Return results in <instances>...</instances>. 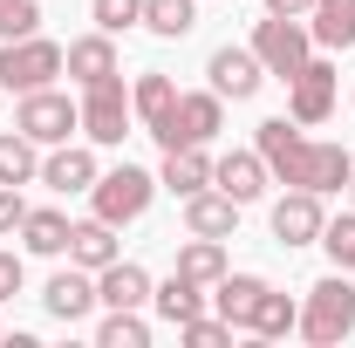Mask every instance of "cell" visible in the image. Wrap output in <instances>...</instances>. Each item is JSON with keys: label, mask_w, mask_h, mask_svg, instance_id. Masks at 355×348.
Here are the masks:
<instances>
[{"label": "cell", "mask_w": 355, "mask_h": 348, "mask_svg": "<svg viewBox=\"0 0 355 348\" xmlns=\"http://www.w3.org/2000/svg\"><path fill=\"white\" fill-rule=\"evenodd\" d=\"M205 76H212V89H219V96H232V103L260 96V82H266V69H260V55H253V48H212Z\"/></svg>", "instance_id": "11"}, {"label": "cell", "mask_w": 355, "mask_h": 348, "mask_svg": "<svg viewBox=\"0 0 355 348\" xmlns=\"http://www.w3.org/2000/svg\"><path fill=\"white\" fill-rule=\"evenodd\" d=\"M178 335H184V342H198V348H225L232 342V321H212V314H191V321H178Z\"/></svg>", "instance_id": "33"}, {"label": "cell", "mask_w": 355, "mask_h": 348, "mask_svg": "<svg viewBox=\"0 0 355 348\" xmlns=\"http://www.w3.org/2000/svg\"><path fill=\"white\" fill-rule=\"evenodd\" d=\"M21 218H28V198H21V184H0V239H7V232H21Z\"/></svg>", "instance_id": "34"}, {"label": "cell", "mask_w": 355, "mask_h": 348, "mask_svg": "<svg viewBox=\"0 0 355 348\" xmlns=\"http://www.w3.org/2000/svg\"><path fill=\"white\" fill-rule=\"evenodd\" d=\"M96 301L103 307H144L150 301V273L137 260H110L103 273H96Z\"/></svg>", "instance_id": "18"}, {"label": "cell", "mask_w": 355, "mask_h": 348, "mask_svg": "<svg viewBox=\"0 0 355 348\" xmlns=\"http://www.w3.org/2000/svg\"><path fill=\"white\" fill-rule=\"evenodd\" d=\"M42 307L55 314V321H69V328H76V321H89V307H96V273H89V266L55 273V280L42 287Z\"/></svg>", "instance_id": "12"}, {"label": "cell", "mask_w": 355, "mask_h": 348, "mask_svg": "<svg viewBox=\"0 0 355 348\" xmlns=\"http://www.w3.org/2000/svg\"><path fill=\"white\" fill-rule=\"evenodd\" d=\"M266 14H294V21H308L314 0H266Z\"/></svg>", "instance_id": "36"}, {"label": "cell", "mask_w": 355, "mask_h": 348, "mask_svg": "<svg viewBox=\"0 0 355 348\" xmlns=\"http://www.w3.org/2000/svg\"><path fill=\"white\" fill-rule=\"evenodd\" d=\"M69 260L89 266V273H103L110 260H123V246H116V225H110V218H83V225L69 232Z\"/></svg>", "instance_id": "19"}, {"label": "cell", "mask_w": 355, "mask_h": 348, "mask_svg": "<svg viewBox=\"0 0 355 348\" xmlns=\"http://www.w3.org/2000/svg\"><path fill=\"white\" fill-rule=\"evenodd\" d=\"M294 321H301V307L287 301V294H273V287H266L260 307H253V321H246V335H260V342H280V335H294Z\"/></svg>", "instance_id": "28"}, {"label": "cell", "mask_w": 355, "mask_h": 348, "mask_svg": "<svg viewBox=\"0 0 355 348\" xmlns=\"http://www.w3.org/2000/svg\"><path fill=\"white\" fill-rule=\"evenodd\" d=\"M21 35H42V7L35 0H0V42H21Z\"/></svg>", "instance_id": "32"}, {"label": "cell", "mask_w": 355, "mask_h": 348, "mask_svg": "<svg viewBox=\"0 0 355 348\" xmlns=\"http://www.w3.org/2000/svg\"><path fill=\"white\" fill-rule=\"evenodd\" d=\"M253 55H260V69L266 76H294L301 62L314 55V35H308V21H294V14H266L260 28H253Z\"/></svg>", "instance_id": "7"}, {"label": "cell", "mask_w": 355, "mask_h": 348, "mask_svg": "<svg viewBox=\"0 0 355 348\" xmlns=\"http://www.w3.org/2000/svg\"><path fill=\"white\" fill-rule=\"evenodd\" d=\"M294 335H308L314 348H335L355 335V273H328V280H314L308 301H301V321H294Z\"/></svg>", "instance_id": "2"}, {"label": "cell", "mask_w": 355, "mask_h": 348, "mask_svg": "<svg viewBox=\"0 0 355 348\" xmlns=\"http://www.w3.org/2000/svg\"><path fill=\"white\" fill-rule=\"evenodd\" d=\"M157 184H164L171 198L205 191V184H212V157H205V143H178V150H164V171H157Z\"/></svg>", "instance_id": "17"}, {"label": "cell", "mask_w": 355, "mask_h": 348, "mask_svg": "<svg viewBox=\"0 0 355 348\" xmlns=\"http://www.w3.org/2000/svg\"><path fill=\"white\" fill-rule=\"evenodd\" d=\"M69 76L76 82H103V76H116V42L110 35H83V42H69Z\"/></svg>", "instance_id": "22"}, {"label": "cell", "mask_w": 355, "mask_h": 348, "mask_svg": "<svg viewBox=\"0 0 355 348\" xmlns=\"http://www.w3.org/2000/svg\"><path fill=\"white\" fill-rule=\"evenodd\" d=\"M184 232H198V239H232V232H239V198H225V191H191V198H184Z\"/></svg>", "instance_id": "15"}, {"label": "cell", "mask_w": 355, "mask_h": 348, "mask_svg": "<svg viewBox=\"0 0 355 348\" xmlns=\"http://www.w3.org/2000/svg\"><path fill=\"white\" fill-rule=\"evenodd\" d=\"M321 225H328V212H321V191H301V184H287V198L273 205V239L294 253V246H321Z\"/></svg>", "instance_id": "10"}, {"label": "cell", "mask_w": 355, "mask_h": 348, "mask_svg": "<svg viewBox=\"0 0 355 348\" xmlns=\"http://www.w3.org/2000/svg\"><path fill=\"white\" fill-rule=\"evenodd\" d=\"M308 35L314 48H355V0H314Z\"/></svg>", "instance_id": "20"}, {"label": "cell", "mask_w": 355, "mask_h": 348, "mask_svg": "<svg viewBox=\"0 0 355 348\" xmlns=\"http://www.w3.org/2000/svg\"><path fill=\"white\" fill-rule=\"evenodd\" d=\"M321 246H328V260L342 266V273H355V212L328 218V225H321Z\"/></svg>", "instance_id": "30"}, {"label": "cell", "mask_w": 355, "mask_h": 348, "mask_svg": "<svg viewBox=\"0 0 355 348\" xmlns=\"http://www.w3.org/2000/svg\"><path fill=\"white\" fill-rule=\"evenodd\" d=\"M96 177L103 171H96V150H89V143H55L42 157V184L48 191H89Z\"/></svg>", "instance_id": "14"}, {"label": "cell", "mask_w": 355, "mask_h": 348, "mask_svg": "<svg viewBox=\"0 0 355 348\" xmlns=\"http://www.w3.org/2000/svg\"><path fill=\"white\" fill-rule=\"evenodd\" d=\"M349 198H355V177H349Z\"/></svg>", "instance_id": "37"}, {"label": "cell", "mask_w": 355, "mask_h": 348, "mask_svg": "<svg viewBox=\"0 0 355 348\" xmlns=\"http://www.w3.org/2000/svg\"><path fill=\"white\" fill-rule=\"evenodd\" d=\"M130 110L144 116V130L150 137H164V123H171V110H178V82L164 76V69H144L130 89Z\"/></svg>", "instance_id": "16"}, {"label": "cell", "mask_w": 355, "mask_h": 348, "mask_svg": "<svg viewBox=\"0 0 355 348\" xmlns=\"http://www.w3.org/2000/svg\"><path fill=\"white\" fill-rule=\"evenodd\" d=\"M150 307H157V314H164V321H191V314H205V294H198V280H184V273H178L171 266V280H164V287H150Z\"/></svg>", "instance_id": "26"}, {"label": "cell", "mask_w": 355, "mask_h": 348, "mask_svg": "<svg viewBox=\"0 0 355 348\" xmlns=\"http://www.w3.org/2000/svg\"><path fill=\"white\" fill-rule=\"evenodd\" d=\"M89 198H96V218H110V225H130V218L150 212V198H157V177L144 171V164H116V171H103L89 184Z\"/></svg>", "instance_id": "4"}, {"label": "cell", "mask_w": 355, "mask_h": 348, "mask_svg": "<svg viewBox=\"0 0 355 348\" xmlns=\"http://www.w3.org/2000/svg\"><path fill=\"white\" fill-rule=\"evenodd\" d=\"M335 89H342V76H335V62L328 55H308L294 76H287V116L308 130V123H328L335 116Z\"/></svg>", "instance_id": "6"}, {"label": "cell", "mask_w": 355, "mask_h": 348, "mask_svg": "<svg viewBox=\"0 0 355 348\" xmlns=\"http://www.w3.org/2000/svg\"><path fill=\"white\" fill-rule=\"evenodd\" d=\"M253 150L266 157V171L280 177V184H301V191H349L355 177V157L342 150V143H314V137H301L287 116H266L260 130H253Z\"/></svg>", "instance_id": "1"}, {"label": "cell", "mask_w": 355, "mask_h": 348, "mask_svg": "<svg viewBox=\"0 0 355 348\" xmlns=\"http://www.w3.org/2000/svg\"><path fill=\"white\" fill-rule=\"evenodd\" d=\"M266 177H273V171H266L260 150H225L219 164H212V184H219L225 198H239V205H253V198H260Z\"/></svg>", "instance_id": "13"}, {"label": "cell", "mask_w": 355, "mask_h": 348, "mask_svg": "<svg viewBox=\"0 0 355 348\" xmlns=\"http://www.w3.org/2000/svg\"><path fill=\"white\" fill-rule=\"evenodd\" d=\"M144 28H150L157 42L191 35V28H198V0H144Z\"/></svg>", "instance_id": "27"}, {"label": "cell", "mask_w": 355, "mask_h": 348, "mask_svg": "<svg viewBox=\"0 0 355 348\" xmlns=\"http://www.w3.org/2000/svg\"><path fill=\"white\" fill-rule=\"evenodd\" d=\"M83 137L96 150H116L130 137V96H123V76H103V82L83 89Z\"/></svg>", "instance_id": "8"}, {"label": "cell", "mask_w": 355, "mask_h": 348, "mask_svg": "<svg viewBox=\"0 0 355 348\" xmlns=\"http://www.w3.org/2000/svg\"><path fill=\"white\" fill-rule=\"evenodd\" d=\"M225 130V96L219 89H198V96H178L171 123H164V150H178V143H212V137Z\"/></svg>", "instance_id": "9"}, {"label": "cell", "mask_w": 355, "mask_h": 348, "mask_svg": "<svg viewBox=\"0 0 355 348\" xmlns=\"http://www.w3.org/2000/svg\"><path fill=\"white\" fill-rule=\"evenodd\" d=\"M42 177V143L21 130H0V184H35Z\"/></svg>", "instance_id": "23"}, {"label": "cell", "mask_w": 355, "mask_h": 348, "mask_svg": "<svg viewBox=\"0 0 355 348\" xmlns=\"http://www.w3.org/2000/svg\"><path fill=\"white\" fill-rule=\"evenodd\" d=\"M178 273L198 280V287H219L225 280V239H198V232H191V239L178 246Z\"/></svg>", "instance_id": "21"}, {"label": "cell", "mask_w": 355, "mask_h": 348, "mask_svg": "<svg viewBox=\"0 0 355 348\" xmlns=\"http://www.w3.org/2000/svg\"><path fill=\"white\" fill-rule=\"evenodd\" d=\"M260 294H266V280H260V273H225L212 301H219V314L232 321V328H246V321H253V307H260Z\"/></svg>", "instance_id": "25"}, {"label": "cell", "mask_w": 355, "mask_h": 348, "mask_svg": "<svg viewBox=\"0 0 355 348\" xmlns=\"http://www.w3.org/2000/svg\"><path fill=\"white\" fill-rule=\"evenodd\" d=\"M14 294H21V253L0 246V301H14Z\"/></svg>", "instance_id": "35"}, {"label": "cell", "mask_w": 355, "mask_h": 348, "mask_svg": "<svg viewBox=\"0 0 355 348\" xmlns=\"http://www.w3.org/2000/svg\"><path fill=\"white\" fill-rule=\"evenodd\" d=\"M62 69H69V48H62V42H42V35H21V42L0 48V89H14V96L48 89Z\"/></svg>", "instance_id": "3"}, {"label": "cell", "mask_w": 355, "mask_h": 348, "mask_svg": "<svg viewBox=\"0 0 355 348\" xmlns=\"http://www.w3.org/2000/svg\"><path fill=\"white\" fill-rule=\"evenodd\" d=\"M69 212H28L21 218V246L28 253H42V260H55V253H69Z\"/></svg>", "instance_id": "24"}, {"label": "cell", "mask_w": 355, "mask_h": 348, "mask_svg": "<svg viewBox=\"0 0 355 348\" xmlns=\"http://www.w3.org/2000/svg\"><path fill=\"white\" fill-rule=\"evenodd\" d=\"M96 348H150V321L137 307H110V321L96 328Z\"/></svg>", "instance_id": "29"}, {"label": "cell", "mask_w": 355, "mask_h": 348, "mask_svg": "<svg viewBox=\"0 0 355 348\" xmlns=\"http://www.w3.org/2000/svg\"><path fill=\"white\" fill-rule=\"evenodd\" d=\"M14 130L35 137L42 150H55V143H69V137L83 130V103H69V96H55V89H28L21 110H14Z\"/></svg>", "instance_id": "5"}, {"label": "cell", "mask_w": 355, "mask_h": 348, "mask_svg": "<svg viewBox=\"0 0 355 348\" xmlns=\"http://www.w3.org/2000/svg\"><path fill=\"white\" fill-rule=\"evenodd\" d=\"M96 28L103 35H123V28H144V0H89Z\"/></svg>", "instance_id": "31"}]
</instances>
